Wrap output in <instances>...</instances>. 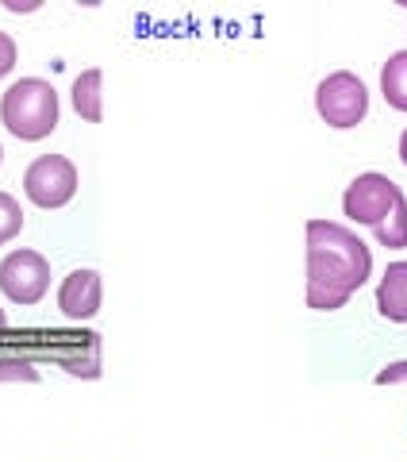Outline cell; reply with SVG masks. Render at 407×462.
Returning <instances> with one entry per match:
<instances>
[{
    "label": "cell",
    "mask_w": 407,
    "mask_h": 462,
    "mask_svg": "<svg viewBox=\"0 0 407 462\" xmlns=\"http://www.w3.org/2000/svg\"><path fill=\"white\" fill-rule=\"evenodd\" d=\"M12 66H16V39L8 32H0V78H8Z\"/></svg>",
    "instance_id": "cell-13"
},
{
    "label": "cell",
    "mask_w": 407,
    "mask_h": 462,
    "mask_svg": "<svg viewBox=\"0 0 407 462\" xmlns=\"http://www.w3.org/2000/svg\"><path fill=\"white\" fill-rule=\"evenodd\" d=\"M100 85H104V74H100V69H85V74L74 81V93H69L77 116L89 124L104 120V93H100Z\"/></svg>",
    "instance_id": "cell-9"
},
{
    "label": "cell",
    "mask_w": 407,
    "mask_h": 462,
    "mask_svg": "<svg viewBox=\"0 0 407 462\" xmlns=\"http://www.w3.org/2000/svg\"><path fill=\"white\" fill-rule=\"evenodd\" d=\"M23 231V208L12 193H0V247L12 243Z\"/></svg>",
    "instance_id": "cell-11"
},
{
    "label": "cell",
    "mask_w": 407,
    "mask_h": 462,
    "mask_svg": "<svg viewBox=\"0 0 407 462\" xmlns=\"http://www.w3.org/2000/svg\"><path fill=\"white\" fill-rule=\"evenodd\" d=\"M376 312L392 324H407V263H392L376 285Z\"/></svg>",
    "instance_id": "cell-8"
},
{
    "label": "cell",
    "mask_w": 407,
    "mask_h": 462,
    "mask_svg": "<svg viewBox=\"0 0 407 462\" xmlns=\"http://www.w3.org/2000/svg\"><path fill=\"white\" fill-rule=\"evenodd\" d=\"M373 273V251L357 231L334 220H308V309L334 312Z\"/></svg>",
    "instance_id": "cell-1"
},
{
    "label": "cell",
    "mask_w": 407,
    "mask_h": 462,
    "mask_svg": "<svg viewBox=\"0 0 407 462\" xmlns=\"http://www.w3.org/2000/svg\"><path fill=\"white\" fill-rule=\"evenodd\" d=\"M50 289V263L39 251H12L0 263V293H5L12 305H39Z\"/></svg>",
    "instance_id": "cell-6"
},
{
    "label": "cell",
    "mask_w": 407,
    "mask_h": 462,
    "mask_svg": "<svg viewBox=\"0 0 407 462\" xmlns=\"http://www.w3.org/2000/svg\"><path fill=\"white\" fill-rule=\"evenodd\" d=\"M315 112L323 116V124L339 127V132L357 127L369 116L366 81H361L357 74H350V69H339V74L323 78L319 81V89H315Z\"/></svg>",
    "instance_id": "cell-4"
},
{
    "label": "cell",
    "mask_w": 407,
    "mask_h": 462,
    "mask_svg": "<svg viewBox=\"0 0 407 462\" xmlns=\"http://www.w3.org/2000/svg\"><path fill=\"white\" fill-rule=\"evenodd\" d=\"M407 205L403 189L384 173H357V178L346 185V197H342V212L350 216L354 224H366V227H384L392 216Z\"/></svg>",
    "instance_id": "cell-3"
},
{
    "label": "cell",
    "mask_w": 407,
    "mask_h": 462,
    "mask_svg": "<svg viewBox=\"0 0 407 462\" xmlns=\"http://www.w3.org/2000/svg\"><path fill=\"white\" fill-rule=\"evenodd\" d=\"M100 300H104V282H100L96 270H74L62 278L58 309H62L66 320H93L100 312Z\"/></svg>",
    "instance_id": "cell-7"
},
{
    "label": "cell",
    "mask_w": 407,
    "mask_h": 462,
    "mask_svg": "<svg viewBox=\"0 0 407 462\" xmlns=\"http://www.w3.org/2000/svg\"><path fill=\"white\" fill-rule=\"evenodd\" d=\"M8 328V316H5V309H0V331H5Z\"/></svg>",
    "instance_id": "cell-16"
},
{
    "label": "cell",
    "mask_w": 407,
    "mask_h": 462,
    "mask_svg": "<svg viewBox=\"0 0 407 462\" xmlns=\"http://www.w3.org/2000/svg\"><path fill=\"white\" fill-rule=\"evenodd\" d=\"M0 120L20 143H39L58 127V93L42 78L12 81L0 97Z\"/></svg>",
    "instance_id": "cell-2"
},
{
    "label": "cell",
    "mask_w": 407,
    "mask_h": 462,
    "mask_svg": "<svg viewBox=\"0 0 407 462\" xmlns=\"http://www.w3.org/2000/svg\"><path fill=\"white\" fill-rule=\"evenodd\" d=\"M0 382H39V370L27 358H0Z\"/></svg>",
    "instance_id": "cell-12"
},
{
    "label": "cell",
    "mask_w": 407,
    "mask_h": 462,
    "mask_svg": "<svg viewBox=\"0 0 407 462\" xmlns=\"http://www.w3.org/2000/svg\"><path fill=\"white\" fill-rule=\"evenodd\" d=\"M0 162H5V151H0Z\"/></svg>",
    "instance_id": "cell-17"
},
{
    "label": "cell",
    "mask_w": 407,
    "mask_h": 462,
    "mask_svg": "<svg viewBox=\"0 0 407 462\" xmlns=\"http://www.w3.org/2000/svg\"><path fill=\"white\" fill-rule=\"evenodd\" d=\"M396 382H407V363H388L376 374V385H396Z\"/></svg>",
    "instance_id": "cell-14"
},
{
    "label": "cell",
    "mask_w": 407,
    "mask_h": 462,
    "mask_svg": "<svg viewBox=\"0 0 407 462\" xmlns=\"http://www.w3.org/2000/svg\"><path fill=\"white\" fill-rule=\"evenodd\" d=\"M23 193L35 208H66L77 197V166L66 154H39L23 173Z\"/></svg>",
    "instance_id": "cell-5"
},
{
    "label": "cell",
    "mask_w": 407,
    "mask_h": 462,
    "mask_svg": "<svg viewBox=\"0 0 407 462\" xmlns=\"http://www.w3.org/2000/svg\"><path fill=\"white\" fill-rule=\"evenodd\" d=\"M381 93L388 108L407 112V51H396L381 69Z\"/></svg>",
    "instance_id": "cell-10"
},
{
    "label": "cell",
    "mask_w": 407,
    "mask_h": 462,
    "mask_svg": "<svg viewBox=\"0 0 407 462\" xmlns=\"http://www.w3.org/2000/svg\"><path fill=\"white\" fill-rule=\"evenodd\" d=\"M400 158H403V166H407V132L400 135Z\"/></svg>",
    "instance_id": "cell-15"
}]
</instances>
